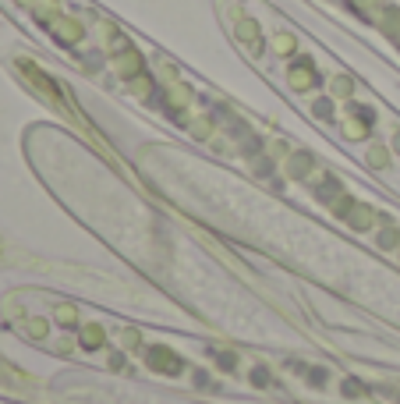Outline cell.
Returning <instances> with one entry per match:
<instances>
[{
  "instance_id": "cell-2",
  "label": "cell",
  "mask_w": 400,
  "mask_h": 404,
  "mask_svg": "<svg viewBox=\"0 0 400 404\" xmlns=\"http://www.w3.org/2000/svg\"><path fill=\"white\" fill-rule=\"evenodd\" d=\"M312 170H316V157H312V152L294 149L291 157H287V174L291 177H312Z\"/></svg>"
},
{
  "instance_id": "cell-12",
  "label": "cell",
  "mask_w": 400,
  "mask_h": 404,
  "mask_svg": "<svg viewBox=\"0 0 400 404\" xmlns=\"http://www.w3.org/2000/svg\"><path fill=\"white\" fill-rule=\"evenodd\" d=\"M376 245L383 248V252H393V248H400V231H393V227H383V231L376 234Z\"/></svg>"
},
{
  "instance_id": "cell-5",
  "label": "cell",
  "mask_w": 400,
  "mask_h": 404,
  "mask_svg": "<svg viewBox=\"0 0 400 404\" xmlns=\"http://www.w3.org/2000/svg\"><path fill=\"white\" fill-rule=\"evenodd\" d=\"M78 340H82L85 351H100V348L107 344V330H103L100 323H85L82 333H78Z\"/></svg>"
},
{
  "instance_id": "cell-15",
  "label": "cell",
  "mask_w": 400,
  "mask_h": 404,
  "mask_svg": "<svg viewBox=\"0 0 400 404\" xmlns=\"http://www.w3.org/2000/svg\"><path fill=\"white\" fill-rule=\"evenodd\" d=\"M304 380H309L312 387H326V383H329V372H326L322 365H316V369H309V376H304Z\"/></svg>"
},
{
  "instance_id": "cell-8",
  "label": "cell",
  "mask_w": 400,
  "mask_h": 404,
  "mask_svg": "<svg viewBox=\"0 0 400 404\" xmlns=\"http://www.w3.org/2000/svg\"><path fill=\"white\" fill-rule=\"evenodd\" d=\"M347 224H351L354 231H368V227H372V224H376V213H372V209H368L365 202H358V206L351 209V216H347Z\"/></svg>"
},
{
  "instance_id": "cell-14",
  "label": "cell",
  "mask_w": 400,
  "mask_h": 404,
  "mask_svg": "<svg viewBox=\"0 0 400 404\" xmlns=\"http://www.w3.org/2000/svg\"><path fill=\"white\" fill-rule=\"evenodd\" d=\"M120 344H125L128 351H138V348H142V330H135V326H128L125 333H120Z\"/></svg>"
},
{
  "instance_id": "cell-20",
  "label": "cell",
  "mask_w": 400,
  "mask_h": 404,
  "mask_svg": "<svg viewBox=\"0 0 400 404\" xmlns=\"http://www.w3.org/2000/svg\"><path fill=\"white\" fill-rule=\"evenodd\" d=\"M53 351H57V355H71V351H75V344H71V340H60V344H57Z\"/></svg>"
},
{
  "instance_id": "cell-10",
  "label": "cell",
  "mask_w": 400,
  "mask_h": 404,
  "mask_svg": "<svg viewBox=\"0 0 400 404\" xmlns=\"http://www.w3.org/2000/svg\"><path fill=\"white\" fill-rule=\"evenodd\" d=\"M365 160H368V167H372V170H386L393 157H390V149H386V146H368Z\"/></svg>"
},
{
  "instance_id": "cell-7",
  "label": "cell",
  "mask_w": 400,
  "mask_h": 404,
  "mask_svg": "<svg viewBox=\"0 0 400 404\" xmlns=\"http://www.w3.org/2000/svg\"><path fill=\"white\" fill-rule=\"evenodd\" d=\"M53 319H57V326L75 330L78 326V305H71V301H53Z\"/></svg>"
},
{
  "instance_id": "cell-21",
  "label": "cell",
  "mask_w": 400,
  "mask_h": 404,
  "mask_svg": "<svg viewBox=\"0 0 400 404\" xmlns=\"http://www.w3.org/2000/svg\"><path fill=\"white\" fill-rule=\"evenodd\" d=\"M110 369H113V372L125 369V355H110Z\"/></svg>"
},
{
  "instance_id": "cell-19",
  "label": "cell",
  "mask_w": 400,
  "mask_h": 404,
  "mask_svg": "<svg viewBox=\"0 0 400 404\" xmlns=\"http://www.w3.org/2000/svg\"><path fill=\"white\" fill-rule=\"evenodd\" d=\"M344 394H347V397H361V394H368V390H365L358 380H347V383H344Z\"/></svg>"
},
{
  "instance_id": "cell-13",
  "label": "cell",
  "mask_w": 400,
  "mask_h": 404,
  "mask_svg": "<svg viewBox=\"0 0 400 404\" xmlns=\"http://www.w3.org/2000/svg\"><path fill=\"white\" fill-rule=\"evenodd\" d=\"M354 206H358V199H354V195H340V199L333 202V216H336V220H347Z\"/></svg>"
},
{
  "instance_id": "cell-11",
  "label": "cell",
  "mask_w": 400,
  "mask_h": 404,
  "mask_svg": "<svg viewBox=\"0 0 400 404\" xmlns=\"http://www.w3.org/2000/svg\"><path fill=\"white\" fill-rule=\"evenodd\" d=\"M312 114H316L319 121H333L336 100H333V96H316V100H312Z\"/></svg>"
},
{
  "instance_id": "cell-16",
  "label": "cell",
  "mask_w": 400,
  "mask_h": 404,
  "mask_svg": "<svg viewBox=\"0 0 400 404\" xmlns=\"http://www.w3.org/2000/svg\"><path fill=\"white\" fill-rule=\"evenodd\" d=\"M252 383H255V387H269V383H273L266 365H255V369H252Z\"/></svg>"
},
{
  "instance_id": "cell-1",
  "label": "cell",
  "mask_w": 400,
  "mask_h": 404,
  "mask_svg": "<svg viewBox=\"0 0 400 404\" xmlns=\"http://www.w3.org/2000/svg\"><path fill=\"white\" fill-rule=\"evenodd\" d=\"M145 365L156 369V372H167V376H177V372L184 369V362H181L170 348H160V344L145 348Z\"/></svg>"
},
{
  "instance_id": "cell-22",
  "label": "cell",
  "mask_w": 400,
  "mask_h": 404,
  "mask_svg": "<svg viewBox=\"0 0 400 404\" xmlns=\"http://www.w3.org/2000/svg\"><path fill=\"white\" fill-rule=\"evenodd\" d=\"M393 149L400 152V128H393Z\"/></svg>"
},
{
  "instance_id": "cell-3",
  "label": "cell",
  "mask_w": 400,
  "mask_h": 404,
  "mask_svg": "<svg viewBox=\"0 0 400 404\" xmlns=\"http://www.w3.org/2000/svg\"><path fill=\"white\" fill-rule=\"evenodd\" d=\"M340 195H344V181H340V177H333V174H322V181L316 184V199H322V202L333 206Z\"/></svg>"
},
{
  "instance_id": "cell-6",
  "label": "cell",
  "mask_w": 400,
  "mask_h": 404,
  "mask_svg": "<svg viewBox=\"0 0 400 404\" xmlns=\"http://www.w3.org/2000/svg\"><path fill=\"white\" fill-rule=\"evenodd\" d=\"M329 96H333V100H351V96H354V78H351L347 71H336V75L329 78Z\"/></svg>"
},
{
  "instance_id": "cell-23",
  "label": "cell",
  "mask_w": 400,
  "mask_h": 404,
  "mask_svg": "<svg viewBox=\"0 0 400 404\" xmlns=\"http://www.w3.org/2000/svg\"><path fill=\"white\" fill-rule=\"evenodd\" d=\"M397 404H400V394H397Z\"/></svg>"
},
{
  "instance_id": "cell-9",
  "label": "cell",
  "mask_w": 400,
  "mask_h": 404,
  "mask_svg": "<svg viewBox=\"0 0 400 404\" xmlns=\"http://www.w3.org/2000/svg\"><path fill=\"white\" fill-rule=\"evenodd\" d=\"M184 128H188L195 139H212V128H217V121H212L209 114H202V117H188V124H184Z\"/></svg>"
},
{
  "instance_id": "cell-4",
  "label": "cell",
  "mask_w": 400,
  "mask_h": 404,
  "mask_svg": "<svg viewBox=\"0 0 400 404\" xmlns=\"http://www.w3.org/2000/svg\"><path fill=\"white\" fill-rule=\"evenodd\" d=\"M21 337H28V340H46L50 337V319H43V316H21Z\"/></svg>"
},
{
  "instance_id": "cell-17",
  "label": "cell",
  "mask_w": 400,
  "mask_h": 404,
  "mask_svg": "<svg viewBox=\"0 0 400 404\" xmlns=\"http://www.w3.org/2000/svg\"><path fill=\"white\" fill-rule=\"evenodd\" d=\"M252 167H255V174H262V177H269V174H273V160H269V157H255V160H252Z\"/></svg>"
},
{
  "instance_id": "cell-18",
  "label": "cell",
  "mask_w": 400,
  "mask_h": 404,
  "mask_svg": "<svg viewBox=\"0 0 400 404\" xmlns=\"http://www.w3.org/2000/svg\"><path fill=\"white\" fill-rule=\"evenodd\" d=\"M217 362H220V369H227V372H230V369L237 365V355H234V351H220V355H217Z\"/></svg>"
}]
</instances>
